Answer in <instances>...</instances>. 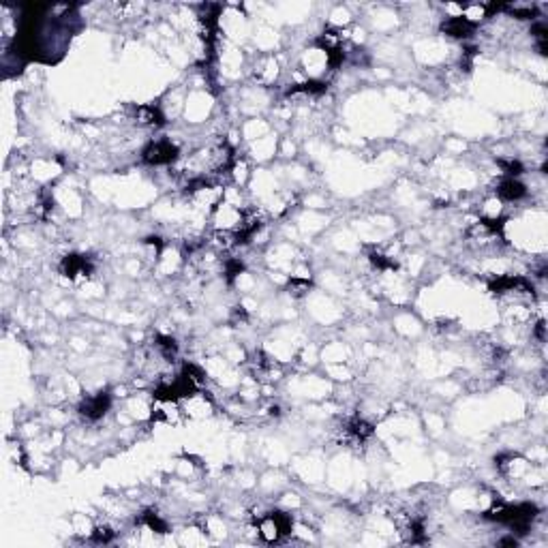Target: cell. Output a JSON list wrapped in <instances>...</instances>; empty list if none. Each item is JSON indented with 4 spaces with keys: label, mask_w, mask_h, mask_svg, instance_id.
<instances>
[{
    "label": "cell",
    "mask_w": 548,
    "mask_h": 548,
    "mask_svg": "<svg viewBox=\"0 0 548 548\" xmlns=\"http://www.w3.org/2000/svg\"><path fill=\"white\" fill-rule=\"evenodd\" d=\"M178 156V148L171 141H154L144 150V161L150 165H167Z\"/></svg>",
    "instance_id": "cell-2"
},
{
    "label": "cell",
    "mask_w": 548,
    "mask_h": 548,
    "mask_svg": "<svg viewBox=\"0 0 548 548\" xmlns=\"http://www.w3.org/2000/svg\"><path fill=\"white\" fill-rule=\"evenodd\" d=\"M112 537H114V533L109 529H97V531H94V535H92L94 542H103V544L109 542Z\"/></svg>",
    "instance_id": "cell-11"
},
{
    "label": "cell",
    "mask_w": 548,
    "mask_h": 548,
    "mask_svg": "<svg viewBox=\"0 0 548 548\" xmlns=\"http://www.w3.org/2000/svg\"><path fill=\"white\" fill-rule=\"evenodd\" d=\"M90 270V264L86 261V257H79V255H69L65 261H62V272L67 276H75L79 272H88Z\"/></svg>",
    "instance_id": "cell-6"
},
{
    "label": "cell",
    "mask_w": 548,
    "mask_h": 548,
    "mask_svg": "<svg viewBox=\"0 0 548 548\" xmlns=\"http://www.w3.org/2000/svg\"><path fill=\"white\" fill-rule=\"evenodd\" d=\"M146 525H148L150 529L158 531V533H165V531H167V525H165L163 520H158V516H156V514H152V512H148V514H146Z\"/></svg>",
    "instance_id": "cell-9"
},
{
    "label": "cell",
    "mask_w": 548,
    "mask_h": 548,
    "mask_svg": "<svg viewBox=\"0 0 548 548\" xmlns=\"http://www.w3.org/2000/svg\"><path fill=\"white\" fill-rule=\"evenodd\" d=\"M371 261L375 264L377 268H396L394 261H386L384 255H371Z\"/></svg>",
    "instance_id": "cell-12"
},
{
    "label": "cell",
    "mask_w": 548,
    "mask_h": 548,
    "mask_svg": "<svg viewBox=\"0 0 548 548\" xmlns=\"http://www.w3.org/2000/svg\"><path fill=\"white\" fill-rule=\"evenodd\" d=\"M109 405H112V396H109V392H99V394H94L92 399L82 403L79 414L86 416L88 420H99V418H103L107 414Z\"/></svg>",
    "instance_id": "cell-3"
},
{
    "label": "cell",
    "mask_w": 548,
    "mask_h": 548,
    "mask_svg": "<svg viewBox=\"0 0 548 548\" xmlns=\"http://www.w3.org/2000/svg\"><path fill=\"white\" fill-rule=\"evenodd\" d=\"M240 272H242V264H240V261H229V264H227V276H229V279L236 276V274H240Z\"/></svg>",
    "instance_id": "cell-13"
},
{
    "label": "cell",
    "mask_w": 548,
    "mask_h": 548,
    "mask_svg": "<svg viewBox=\"0 0 548 548\" xmlns=\"http://www.w3.org/2000/svg\"><path fill=\"white\" fill-rule=\"evenodd\" d=\"M441 30L446 35L450 37H456V39H465V37H469L473 30H475V24L471 20H467V18H452L448 22H443V26Z\"/></svg>",
    "instance_id": "cell-4"
},
{
    "label": "cell",
    "mask_w": 548,
    "mask_h": 548,
    "mask_svg": "<svg viewBox=\"0 0 548 548\" xmlns=\"http://www.w3.org/2000/svg\"><path fill=\"white\" fill-rule=\"evenodd\" d=\"M518 544V539L516 537H505V539H501V546H516Z\"/></svg>",
    "instance_id": "cell-14"
},
{
    "label": "cell",
    "mask_w": 548,
    "mask_h": 548,
    "mask_svg": "<svg viewBox=\"0 0 548 548\" xmlns=\"http://www.w3.org/2000/svg\"><path fill=\"white\" fill-rule=\"evenodd\" d=\"M497 193H499V197H501V200H505V202H516V200H520V197H525L527 189H525V185H522V182H518L516 178H507V180H503L501 185H499Z\"/></svg>",
    "instance_id": "cell-5"
},
{
    "label": "cell",
    "mask_w": 548,
    "mask_h": 548,
    "mask_svg": "<svg viewBox=\"0 0 548 548\" xmlns=\"http://www.w3.org/2000/svg\"><path fill=\"white\" fill-rule=\"evenodd\" d=\"M325 88H328V86H325L323 82H306V84H300V86H296V88H291L289 94L291 92H315V94H321V92H325Z\"/></svg>",
    "instance_id": "cell-7"
},
{
    "label": "cell",
    "mask_w": 548,
    "mask_h": 548,
    "mask_svg": "<svg viewBox=\"0 0 548 548\" xmlns=\"http://www.w3.org/2000/svg\"><path fill=\"white\" fill-rule=\"evenodd\" d=\"M535 514H537V507L533 503H520V505H501V507H497V510L486 512L484 516H486L488 520L503 522V525L512 527L514 531H518L520 535H525L531 520L535 518Z\"/></svg>",
    "instance_id": "cell-1"
},
{
    "label": "cell",
    "mask_w": 548,
    "mask_h": 548,
    "mask_svg": "<svg viewBox=\"0 0 548 548\" xmlns=\"http://www.w3.org/2000/svg\"><path fill=\"white\" fill-rule=\"evenodd\" d=\"M349 431H351L355 437H360V439H364V437H369L373 433V428L367 424V422H362V420H355V422L349 424Z\"/></svg>",
    "instance_id": "cell-8"
},
{
    "label": "cell",
    "mask_w": 548,
    "mask_h": 548,
    "mask_svg": "<svg viewBox=\"0 0 548 548\" xmlns=\"http://www.w3.org/2000/svg\"><path fill=\"white\" fill-rule=\"evenodd\" d=\"M499 165H501V167L510 173V176L514 178V176H518V173H522V165L518 163V161H499Z\"/></svg>",
    "instance_id": "cell-10"
}]
</instances>
